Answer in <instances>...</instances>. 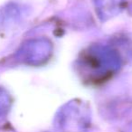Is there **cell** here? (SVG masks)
Listing matches in <instances>:
<instances>
[{
    "mask_svg": "<svg viewBox=\"0 0 132 132\" xmlns=\"http://www.w3.org/2000/svg\"><path fill=\"white\" fill-rule=\"evenodd\" d=\"M6 96L0 92V115L5 111L6 109Z\"/></svg>",
    "mask_w": 132,
    "mask_h": 132,
    "instance_id": "1",
    "label": "cell"
}]
</instances>
